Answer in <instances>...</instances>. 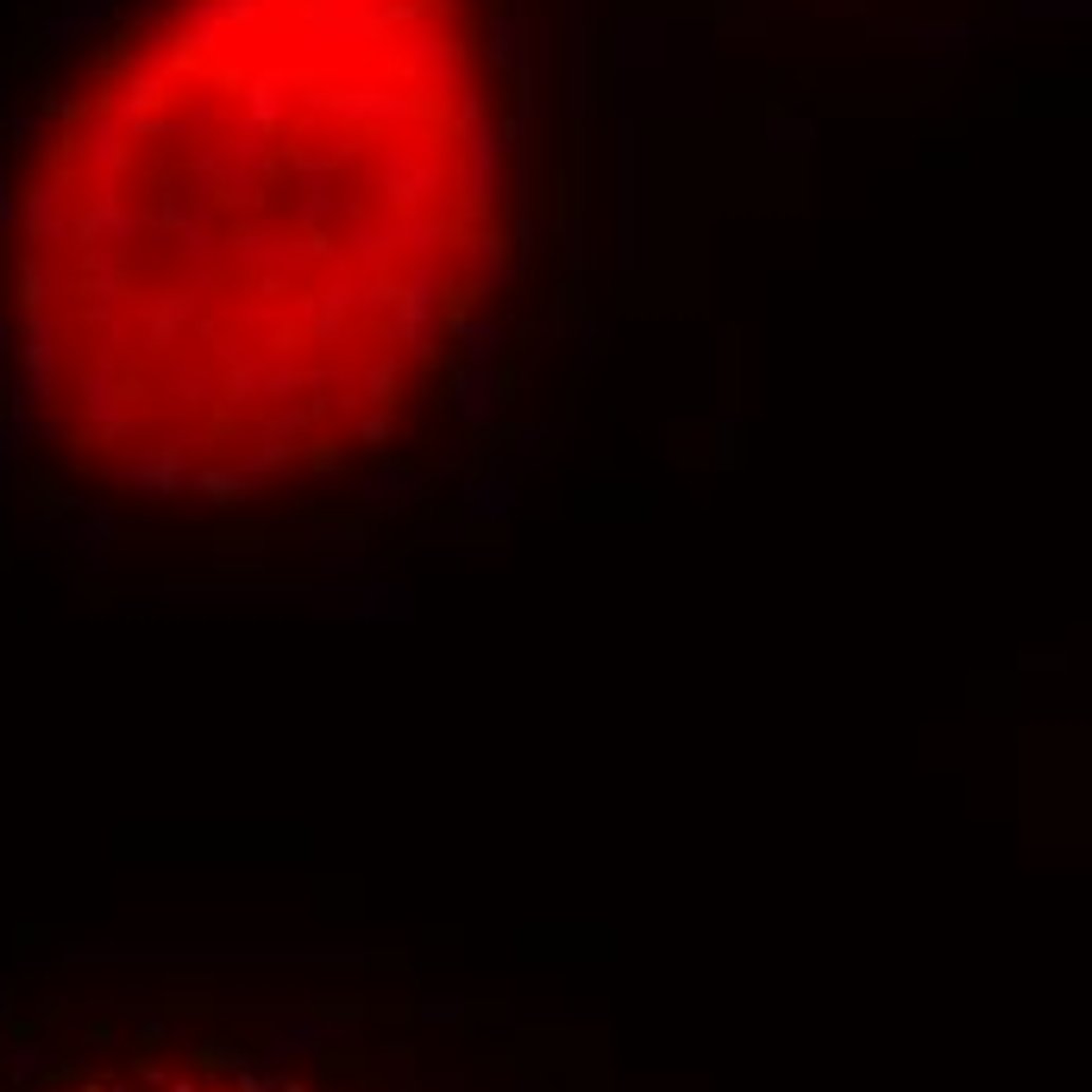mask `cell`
Instances as JSON below:
<instances>
[{"instance_id":"6da1fadb","label":"cell","mask_w":1092,"mask_h":1092,"mask_svg":"<svg viewBox=\"0 0 1092 1092\" xmlns=\"http://www.w3.org/2000/svg\"><path fill=\"white\" fill-rule=\"evenodd\" d=\"M597 0H57L0 70V496L333 585L509 509L591 295Z\"/></svg>"}]
</instances>
